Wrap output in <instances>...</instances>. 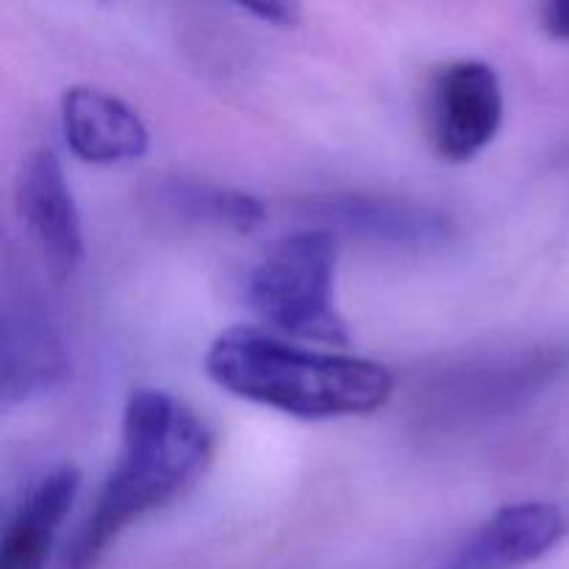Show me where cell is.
Masks as SVG:
<instances>
[{
  "label": "cell",
  "instance_id": "obj_7",
  "mask_svg": "<svg viewBox=\"0 0 569 569\" xmlns=\"http://www.w3.org/2000/svg\"><path fill=\"white\" fill-rule=\"evenodd\" d=\"M569 378V348H533L511 359L470 365L450 372L437 389V400L456 417L498 415L526 403L533 395Z\"/></svg>",
  "mask_w": 569,
  "mask_h": 569
},
{
  "label": "cell",
  "instance_id": "obj_1",
  "mask_svg": "<svg viewBox=\"0 0 569 569\" xmlns=\"http://www.w3.org/2000/svg\"><path fill=\"white\" fill-rule=\"evenodd\" d=\"M214 433L170 392L133 389L122 411V450L72 537L64 569H94L128 526L192 489L211 465Z\"/></svg>",
  "mask_w": 569,
  "mask_h": 569
},
{
  "label": "cell",
  "instance_id": "obj_6",
  "mask_svg": "<svg viewBox=\"0 0 569 569\" xmlns=\"http://www.w3.org/2000/svg\"><path fill=\"white\" fill-rule=\"evenodd\" d=\"M17 211L33 248L59 281L72 278L83 261V228L70 181L53 150L28 156L17 181Z\"/></svg>",
  "mask_w": 569,
  "mask_h": 569
},
{
  "label": "cell",
  "instance_id": "obj_2",
  "mask_svg": "<svg viewBox=\"0 0 569 569\" xmlns=\"http://www.w3.org/2000/svg\"><path fill=\"white\" fill-rule=\"evenodd\" d=\"M217 387L298 420H339L383 409L395 378L381 361L320 353L261 328H228L206 353Z\"/></svg>",
  "mask_w": 569,
  "mask_h": 569
},
{
  "label": "cell",
  "instance_id": "obj_3",
  "mask_svg": "<svg viewBox=\"0 0 569 569\" xmlns=\"http://www.w3.org/2000/svg\"><path fill=\"white\" fill-rule=\"evenodd\" d=\"M337 233L326 226L289 233L250 272L248 303L270 331L300 342L348 345L350 328L337 309Z\"/></svg>",
  "mask_w": 569,
  "mask_h": 569
},
{
  "label": "cell",
  "instance_id": "obj_13",
  "mask_svg": "<svg viewBox=\"0 0 569 569\" xmlns=\"http://www.w3.org/2000/svg\"><path fill=\"white\" fill-rule=\"evenodd\" d=\"M231 3L253 14L256 20L281 28L298 26L303 14V0H231Z\"/></svg>",
  "mask_w": 569,
  "mask_h": 569
},
{
  "label": "cell",
  "instance_id": "obj_8",
  "mask_svg": "<svg viewBox=\"0 0 569 569\" xmlns=\"http://www.w3.org/2000/svg\"><path fill=\"white\" fill-rule=\"evenodd\" d=\"M569 533V515L550 500H520L495 511L456 556L453 569H522Z\"/></svg>",
  "mask_w": 569,
  "mask_h": 569
},
{
  "label": "cell",
  "instance_id": "obj_10",
  "mask_svg": "<svg viewBox=\"0 0 569 569\" xmlns=\"http://www.w3.org/2000/svg\"><path fill=\"white\" fill-rule=\"evenodd\" d=\"M70 372L59 326L31 295L9 300L3 311V398L22 403L50 392Z\"/></svg>",
  "mask_w": 569,
  "mask_h": 569
},
{
  "label": "cell",
  "instance_id": "obj_15",
  "mask_svg": "<svg viewBox=\"0 0 569 569\" xmlns=\"http://www.w3.org/2000/svg\"><path fill=\"white\" fill-rule=\"evenodd\" d=\"M450 569H453V567H450Z\"/></svg>",
  "mask_w": 569,
  "mask_h": 569
},
{
  "label": "cell",
  "instance_id": "obj_5",
  "mask_svg": "<svg viewBox=\"0 0 569 569\" xmlns=\"http://www.w3.org/2000/svg\"><path fill=\"white\" fill-rule=\"evenodd\" d=\"M309 214L333 233L395 250L439 248L456 233L453 220L445 211L395 194H320L309 203Z\"/></svg>",
  "mask_w": 569,
  "mask_h": 569
},
{
  "label": "cell",
  "instance_id": "obj_11",
  "mask_svg": "<svg viewBox=\"0 0 569 569\" xmlns=\"http://www.w3.org/2000/svg\"><path fill=\"white\" fill-rule=\"evenodd\" d=\"M81 489V472L70 465L44 472L17 503L0 542V569H44L61 522Z\"/></svg>",
  "mask_w": 569,
  "mask_h": 569
},
{
  "label": "cell",
  "instance_id": "obj_9",
  "mask_svg": "<svg viewBox=\"0 0 569 569\" xmlns=\"http://www.w3.org/2000/svg\"><path fill=\"white\" fill-rule=\"evenodd\" d=\"M61 137L87 164H122L142 159L150 133L131 103L98 87H72L61 98Z\"/></svg>",
  "mask_w": 569,
  "mask_h": 569
},
{
  "label": "cell",
  "instance_id": "obj_4",
  "mask_svg": "<svg viewBox=\"0 0 569 569\" xmlns=\"http://www.w3.org/2000/svg\"><path fill=\"white\" fill-rule=\"evenodd\" d=\"M503 83L481 59L439 67L426 92V133L433 153L450 164L481 156L503 126Z\"/></svg>",
  "mask_w": 569,
  "mask_h": 569
},
{
  "label": "cell",
  "instance_id": "obj_12",
  "mask_svg": "<svg viewBox=\"0 0 569 569\" xmlns=\"http://www.w3.org/2000/svg\"><path fill=\"white\" fill-rule=\"evenodd\" d=\"M159 198L170 214L200 226L248 233L264 222V203L242 189L170 178L159 187Z\"/></svg>",
  "mask_w": 569,
  "mask_h": 569
},
{
  "label": "cell",
  "instance_id": "obj_14",
  "mask_svg": "<svg viewBox=\"0 0 569 569\" xmlns=\"http://www.w3.org/2000/svg\"><path fill=\"white\" fill-rule=\"evenodd\" d=\"M542 26L550 37L569 39V0H542Z\"/></svg>",
  "mask_w": 569,
  "mask_h": 569
}]
</instances>
